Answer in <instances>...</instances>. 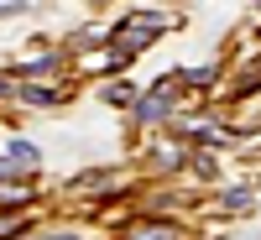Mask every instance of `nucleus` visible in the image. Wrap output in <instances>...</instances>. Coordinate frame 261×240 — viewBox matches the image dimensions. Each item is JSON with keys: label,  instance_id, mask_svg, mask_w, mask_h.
<instances>
[{"label": "nucleus", "instance_id": "1", "mask_svg": "<svg viewBox=\"0 0 261 240\" xmlns=\"http://www.w3.org/2000/svg\"><path fill=\"white\" fill-rule=\"evenodd\" d=\"M172 94H178V84H167V78H162L151 94H141V99H136V120H167Z\"/></svg>", "mask_w": 261, "mask_h": 240}, {"label": "nucleus", "instance_id": "2", "mask_svg": "<svg viewBox=\"0 0 261 240\" xmlns=\"http://www.w3.org/2000/svg\"><path fill=\"white\" fill-rule=\"evenodd\" d=\"M125 240H178V230L167 220H136V225H125Z\"/></svg>", "mask_w": 261, "mask_h": 240}, {"label": "nucleus", "instance_id": "3", "mask_svg": "<svg viewBox=\"0 0 261 240\" xmlns=\"http://www.w3.org/2000/svg\"><path fill=\"white\" fill-rule=\"evenodd\" d=\"M16 99L37 104V110H53V104H63V89L58 84H27V89H16Z\"/></svg>", "mask_w": 261, "mask_h": 240}, {"label": "nucleus", "instance_id": "4", "mask_svg": "<svg viewBox=\"0 0 261 240\" xmlns=\"http://www.w3.org/2000/svg\"><path fill=\"white\" fill-rule=\"evenodd\" d=\"M136 84H110V89H105V104H120V110H136Z\"/></svg>", "mask_w": 261, "mask_h": 240}, {"label": "nucleus", "instance_id": "5", "mask_svg": "<svg viewBox=\"0 0 261 240\" xmlns=\"http://www.w3.org/2000/svg\"><path fill=\"white\" fill-rule=\"evenodd\" d=\"M220 204H225V209H251V204H256V193H251V188H230Z\"/></svg>", "mask_w": 261, "mask_h": 240}, {"label": "nucleus", "instance_id": "6", "mask_svg": "<svg viewBox=\"0 0 261 240\" xmlns=\"http://www.w3.org/2000/svg\"><path fill=\"white\" fill-rule=\"evenodd\" d=\"M37 157H42V151H37L32 141H11V162H27V167H32Z\"/></svg>", "mask_w": 261, "mask_h": 240}, {"label": "nucleus", "instance_id": "7", "mask_svg": "<svg viewBox=\"0 0 261 240\" xmlns=\"http://www.w3.org/2000/svg\"><path fill=\"white\" fill-rule=\"evenodd\" d=\"M11 94H16V89H11V84H6V78H0V99H11Z\"/></svg>", "mask_w": 261, "mask_h": 240}, {"label": "nucleus", "instance_id": "8", "mask_svg": "<svg viewBox=\"0 0 261 240\" xmlns=\"http://www.w3.org/2000/svg\"><path fill=\"white\" fill-rule=\"evenodd\" d=\"M0 183H11V167H6V162H0Z\"/></svg>", "mask_w": 261, "mask_h": 240}, {"label": "nucleus", "instance_id": "9", "mask_svg": "<svg viewBox=\"0 0 261 240\" xmlns=\"http://www.w3.org/2000/svg\"><path fill=\"white\" fill-rule=\"evenodd\" d=\"M53 240H84V235H53Z\"/></svg>", "mask_w": 261, "mask_h": 240}, {"label": "nucleus", "instance_id": "10", "mask_svg": "<svg viewBox=\"0 0 261 240\" xmlns=\"http://www.w3.org/2000/svg\"><path fill=\"white\" fill-rule=\"evenodd\" d=\"M256 16H261V6H256Z\"/></svg>", "mask_w": 261, "mask_h": 240}]
</instances>
